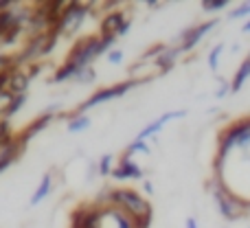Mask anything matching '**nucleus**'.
I'll list each match as a JSON object with an SVG mask.
<instances>
[{
    "label": "nucleus",
    "mask_w": 250,
    "mask_h": 228,
    "mask_svg": "<svg viewBox=\"0 0 250 228\" xmlns=\"http://www.w3.org/2000/svg\"><path fill=\"white\" fill-rule=\"evenodd\" d=\"M242 31H244V33H250V20L246 22V24H244V29H242Z\"/></svg>",
    "instance_id": "7c9ffc66"
},
{
    "label": "nucleus",
    "mask_w": 250,
    "mask_h": 228,
    "mask_svg": "<svg viewBox=\"0 0 250 228\" xmlns=\"http://www.w3.org/2000/svg\"><path fill=\"white\" fill-rule=\"evenodd\" d=\"M187 228H198V222L193 220V217H189V220H187V224H185Z\"/></svg>",
    "instance_id": "c756f323"
},
{
    "label": "nucleus",
    "mask_w": 250,
    "mask_h": 228,
    "mask_svg": "<svg viewBox=\"0 0 250 228\" xmlns=\"http://www.w3.org/2000/svg\"><path fill=\"white\" fill-rule=\"evenodd\" d=\"M18 24H22V22H20V18H18L16 9L0 13V40H2L4 35H7L9 31H11L13 26H18Z\"/></svg>",
    "instance_id": "2eb2a0df"
},
{
    "label": "nucleus",
    "mask_w": 250,
    "mask_h": 228,
    "mask_svg": "<svg viewBox=\"0 0 250 228\" xmlns=\"http://www.w3.org/2000/svg\"><path fill=\"white\" fill-rule=\"evenodd\" d=\"M31 79L29 75L20 73V70H9V83H7V90L11 95H26V88H29Z\"/></svg>",
    "instance_id": "9b49d317"
},
{
    "label": "nucleus",
    "mask_w": 250,
    "mask_h": 228,
    "mask_svg": "<svg viewBox=\"0 0 250 228\" xmlns=\"http://www.w3.org/2000/svg\"><path fill=\"white\" fill-rule=\"evenodd\" d=\"M9 7H16V2H13V0H0V13L11 11Z\"/></svg>",
    "instance_id": "bb28decb"
},
{
    "label": "nucleus",
    "mask_w": 250,
    "mask_h": 228,
    "mask_svg": "<svg viewBox=\"0 0 250 228\" xmlns=\"http://www.w3.org/2000/svg\"><path fill=\"white\" fill-rule=\"evenodd\" d=\"M213 26H217V20H208V22H204V24H198V26L187 29L185 33L180 35V38H182L180 51L187 53V51H191V48H195L200 44V40H202L207 33H211V31H213Z\"/></svg>",
    "instance_id": "20e7f679"
},
{
    "label": "nucleus",
    "mask_w": 250,
    "mask_h": 228,
    "mask_svg": "<svg viewBox=\"0 0 250 228\" xmlns=\"http://www.w3.org/2000/svg\"><path fill=\"white\" fill-rule=\"evenodd\" d=\"M226 7H229V0H204L202 2V9L208 11V13L222 11V9H226Z\"/></svg>",
    "instance_id": "412c9836"
},
{
    "label": "nucleus",
    "mask_w": 250,
    "mask_h": 228,
    "mask_svg": "<svg viewBox=\"0 0 250 228\" xmlns=\"http://www.w3.org/2000/svg\"><path fill=\"white\" fill-rule=\"evenodd\" d=\"M248 57H250V55H248Z\"/></svg>",
    "instance_id": "2f4dec72"
},
{
    "label": "nucleus",
    "mask_w": 250,
    "mask_h": 228,
    "mask_svg": "<svg viewBox=\"0 0 250 228\" xmlns=\"http://www.w3.org/2000/svg\"><path fill=\"white\" fill-rule=\"evenodd\" d=\"M20 33H22V24L13 26V29H11V31H9V33H7V35H4V38H2V44H4V46H9V44H11V42H13V40H16V38H18V35H20Z\"/></svg>",
    "instance_id": "393cba45"
},
{
    "label": "nucleus",
    "mask_w": 250,
    "mask_h": 228,
    "mask_svg": "<svg viewBox=\"0 0 250 228\" xmlns=\"http://www.w3.org/2000/svg\"><path fill=\"white\" fill-rule=\"evenodd\" d=\"M95 77H97V75H95V68L90 66V68H82V70H79L75 79H77L79 83H90V82H95Z\"/></svg>",
    "instance_id": "5701e85b"
},
{
    "label": "nucleus",
    "mask_w": 250,
    "mask_h": 228,
    "mask_svg": "<svg viewBox=\"0 0 250 228\" xmlns=\"http://www.w3.org/2000/svg\"><path fill=\"white\" fill-rule=\"evenodd\" d=\"M112 178L114 180H143V169L132 158L123 156L121 163L112 169Z\"/></svg>",
    "instance_id": "423d86ee"
},
{
    "label": "nucleus",
    "mask_w": 250,
    "mask_h": 228,
    "mask_svg": "<svg viewBox=\"0 0 250 228\" xmlns=\"http://www.w3.org/2000/svg\"><path fill=\"white\" fill-rule=\"evenodd\" d=\"M180 53H182L180 46H176V48H165V51L154 60V66L160 70V73H167V70L173 68V64H176V57L180 55Z\"/></svg>",
    "instance_id": "f8f14e48"
},
{
    "label": "nucleus",
    "mask_w": 250,
    "mask_h": 228,
    "mask_svg": "<svg viewBox=\"0 0 250 228\" xmlns=\"http://www.w3.org/2000/svg\"><path fill=\"white\" fill-rule=\"evenodd\" d=\"M110 204L121 208L134 220L136 228H149L151 224V207L143 195L132 189H112L110 191Z\"/></svg>",
    "instance_id": "f257e3e1"
},
{
    "label": "nucleus",
    "mask_w": 250,
    "mask_h": 228,
    "mask_svg": "<svg viewBox=\"0 0 250 228\" xmlns=\"http://www.w3.org/2000/svg\"><path fill=\"white\" fill-rule=\"evenodd\" d=\"M108 62L110 64H121L123 62V51L121 48H112V51L108 53Z\"/></svg>",
    "instance_id": "a878e982"
},
{
    "label": "nucleus",
    "mask_w": 250,
    "mask_h": 228,
    "mask_svg": "<svg viewBox=\"0 0 250 228\" xmlns=\"http://www.w3.org/2000/svg\"><path fill=\"white\" fill-rule=\"evenodd\" d=\"M143 189H145V193H147V195H154V187H151V182H149V180L143 182Z\"/></svg>",
    "instance_id": "c85d7f7f"
},
{
    "label": "nucleus",
    "mask_w": 250,
    "mask_h": 228,
    "mask_svg": "<svg viewBox=\"0 0 250 228\" xmlns=\"http://www.w3.org/2000/svg\"><path fill=\"white\" fill-rule=\"evenodd\" d=\"M127 20L125 18L123 11H110L108 16L101 20V29H99V35H104V38H117L119 29L123 26V22Z\"/></svg>",
    "instance_id": "1a4fd4ad"
},
{
    "label": "nucleus",
    "mask_w": 250,
    "mask_h": 228,
    "mask_svg": "<svg viewBox=\"0 0 250 228\" xmlns=\"http://www.w3.org/2000/svg\"><path fill=\"white\" fill-rule=\"evenodd\" d=\"M134 154H149V145H147L145 141H136V138H134V141L127 145V149H125V154H123V156L132 158Z\"/></svg>",
    "instance_id": "a211bd4d"
},
{
    "label": "nucleus",
    "mask_w": 250,
    "mask_h": 228,
    "mask_svg": "<svg viewBox=\"0 0 250 228\" xmlns=\"http://www.w3.org/2000/svg\"><path fill=\"white\" fill-rule=\"evenodd\" d=\"M229 16L233 18V20H237V18H244V16H250V2H244L239 9H233Z\"/></svg>",
    "instance_id": "b1692460"
},
{
    "label": "nucleus",
    "mask_w": 250,
    "mask_h": 228,
    "mask_svg": "<svg viewBox=\"0 0 250 228\" xmlns=\"http://www.w3.org/2000/svg\"><path fill=\"white\" fill-rule=\"evenodd\" d=\"M224 44H217V46L211 48V53H208V68L211 70H217V64H220V57L222 53H224Z\"/></svg>",
    "instance_id": "aec40b11"
},
{
    "label": "nucleus",
    "mask_w": 250,
    "mask_h": 228,
    "mask_svg": "<svg viewBox=\"0 0 250 228\" xmlns=\"http://www.w3.org/2000/svg\"><path fill=\"white\" fill-rule=\"evenodd\" d=\"M138 83H141V79H127V82L114 83V86H108V88H101V90H97L95 95L88 97L83 104H79L77 114H82V112H86V110H92V108H97V105H101V104H108V101L127 95V92L132 90V88H136Z\"/></svg>",
    "instance_id": "f03ea898"
},
{
    "label": "nucleus",
    "mask_w": 250,
    "mask_h": 228,
    "mask_svg": "<svg viewBox=\"0 0 250 228\" xmlns=\"http://www.w3.org/2000/svg\"><path fill=\"white\" fill-rule=\"evenodd\" d=\"M68 132L70 134H79V132H83V129H88L90 127V116H86V114H73L68 119Z\"/></svg>",
    "instance_id": "dca6fc26"
},
{
    "label": "nucleus",
    "mask_w": 250,
    "mask_h": 228,
    "mask_svg": "<svg viewBox=\"0 0 250 228\" xmlns=\"http://www.w3.org/2000/svg\"><path fill=\"white\" fill-rule=\"evenodd\" d=\"M187 114V110H173V112H165L163 116H158L156 121H151L149 125H145V127L138 132V136H136V141H145L147 143V138H151V136H156V134L160 132V129L165 127V125L169 123V121H176V119H182V116Z\"/></svg>",
    "instance_id": "39448f33"
},
{
    "label": "nucleus",
    "mask_w": 250,
    "mask_h": 228,
    "mask_svg": "<svg viewBox=\"0 0 250 228\" xmlns=\"http://www.w3.org/2000/svg\"><path fill=\"white\" fill-rule=\"evenodd\" d=\"M22 151H24V145L20 143V138H13L9 145H4L2 149H0V173L7 167H11V165L20 158Z\"/></svg>",
    "instance_id": "9d476101"
},
{
    "label": "nucleus",
    "mask_w": 250,
    "mask_h": 228,
    "mask_svg": "<svg viewBox=\"0 0 250 228\" xmlns=\"http://www.w3.org/2000/svg\"><path fill=\"white\" fill-rule=\"evenodd\" d=\"M112 160H114V156L112 154H104L101 156V160H99V165H97V173L99 176H104V178H108V176H112Z\"/></svg>",
    "instance_id": "f3484780"
},
{
    "label": "nucleus",
    "mask_w": 250,
    "mask_h": 228,
    "mask_svg": "<svg viewBox=\"0 0 250 228\" xmlns=\"http://www.w3.org/2000/svg\"><path fill=\"white\" fill-rule=\"evenodd\" d=\"M248 77H250V57H246V60L242 62V66L237 68L233 82H230V92H239V90H242Z\"/></svg>",
    "instance_id": "4468645a"
},
{
    "label": "nucleus",
    "mask_w": 250,
    "mask_h": 228,
    "mask_svg": "<svg viewBox=\"0 0 250 228\" xmlns=\"http://www.w3.org/2000/svg\"><path fill=\"white\" fill-rule=\"evenodd\" d=\"M215 207H217V211H220V215L224 217V220L233 222V220L239 217V211H237L239 202H235V200L230 198V195H226L224 191H215Z\"/></svg>",
    "instance_id": "6e6552de"
},
{
    "label": "nucleus",
    "mask_w": 250,
    "mask_h": 228,
    "mask_svg": "<svg viewBox=\"0 0 250 228\" xmlns=\"http://www.w3.org/2000/svg\"><path fill=\"white\" fill-rule=\"evenodd\" d=\"M88 11H90V9H88V4L68 2V4H66V9L62 11L57 24L53 26V33H55V35H73L75 31H79L82 22L86 20Z\"/></svg>",
    "instance_id": "7ed1b4c3"
},
{
    "label": "nucleus",
    "mask_w": 250,
    "mask_h": 228,
    "mask_svg": "<svg viewBox=\"0 0 250 228\" xmlns=\"http://www.w3.org/2000/svg\"><path fill=\"white\" fill-rule=\"evenodd\" d=\"M13 99H16V95H11L9 90L0 92V116H2V119H4V114H7V110H9V105H11Z\"/></svg>",
    "instance_id": "4be33fe9"
},
{
    "label": "nucleus",
    "mask_w": 250,
    "mask_h": 228,
    "mask_svg": "<svg viewBox=\"0 0 250 228\" xmlns=\"http://www.w3.org/2000/svg\"><path fill=\"white\" fill-rule=\"evenodd\" d=\"M24 104H26V95H16V99L11 101V105H9V110H7V114H4V119H11L13 114H18L22 108H24Z\"/></svg>",
    "instance_id": "6ab92c4d"
},
{
    "label": "nucleus",
    "mask_w": 250,
    "mask_h": 228,
    "mask_svg": "<svg viewBox=\"0 0 250 228\" xmlns=\"http://www.w3.org/2000/svg\"><path fill=\"white\" fill-rule=\"evenodd\" d=\"M129 26H132V22L129 20H125L123 22V26L119 29V33H117V38H123V35H127V31H129Z\"/></svg>",
    "instance_id": "cd10ccee"
},
{
    "label": "nucleus",
    "mask_w": 250,
    "mask_h": 228,
    "mask_svg": "<svg viewBox=\"0 0 250 228\" xmlns=\"http://www.w3.org/2000/svg\"><path fill=\"white\" fill-rule=\"evenodd\" d=\"M51 191H53V176L51 173H44L42 176V180H40V185H38V189L33 191V195H31V207H35V204H40L42 200H46L48 195H51Z\"/></svg>",
    "instance_id": "ddd939ff"
},
{
    "label": "nucleus",
    "mask_w": 250,
    "mask_h": 228,
    "mask_svg": "<svg viewBox=\"0 0 250 228\" xmlns=\"http://www.w3.org/2000/svg\"><path fill=\"white\" fill-rule=\"evenodd\" d=\"M55 110H57V105H53V108H48L46 112H42V114L38 116V119L33 121V123L29 125V127L24 129V134H22V136H18V138H20V143H22V145L26 147V143H29L31 138L35 136V134H40V132H42L44 127H46L48 123H51L53 119H55V114H53V112H55Z\"/></svg>",
    "instance_id": "0eeeda50"
}]
</instances>
